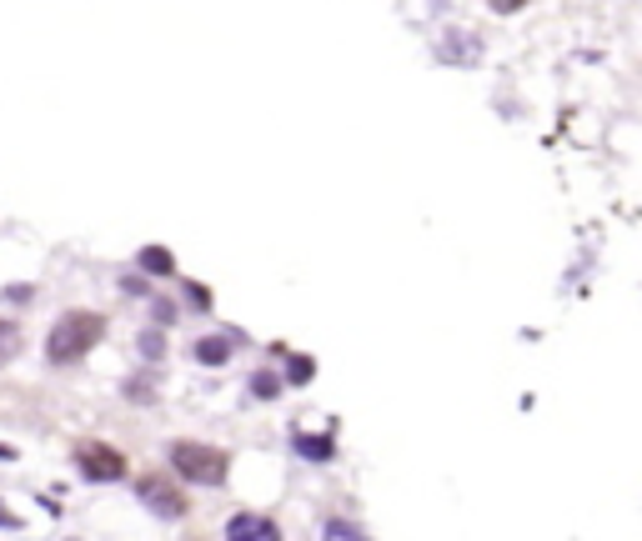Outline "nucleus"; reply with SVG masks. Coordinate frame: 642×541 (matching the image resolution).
Instances as JSON below:
<instances>
[{"label": "nucleus", "mask_w": 642, "mask_h": 541, "mask_svg": "<svg viewBox=\"0 0 642 541\" xmlns=\"http://www.w3.org/2000/svg\"><path fill=\"white\" fill-rule=\"evenodd\" d=\"M311 377V361L307 356H297V361H291V381H307Z\"/></svg>", "instance_id": "nucleus-11"}, {"label": "nucleus", "mask_w": 642, "mask_h": 541, "mask_svg": "<svg viewBox=\"0 0 642 541\" xmlns=\"http://www.w3.org/2000/svg\"><path fill=\"white\" fill-rule=\"evenodd\" d=\"M227 537H237V541H241V537H247V541H276L282 531H276L266 517H231V521H227Z\"/></svg>", "instance_id": "nucleus-5"}, {"label": "nucleus", "mask_w": 642, "mask_h": 541, "mask_svg": "<svg viewBox=\"0 0 642 541\" xmlns=\"http://www.w3.org/2000/svg\"><path fill=\"white\" fill-rule=\"evenodd\" d=\"M81 471L91 476V482H121V476H126V457L111 451L106 441H85L81 447Z\"/></svg>", "instance_id": "nucleus-3"}, {"label": "nucleus", "mask_w": 642, "mask_h": 541, "mask_svg": "<svg viewBox=\"0 0 642 541\" xmlns=\"http://www.w3.org/2000/svg\"><path fill=\"white\" fill-rule=\"evenodd\" d=\"M15 352H21V326H15V321H5V316H0V366L11 361Z\"/></svg>", "instance_id": "nucleus-7"}, {"label": "nucleus", "mask_w": 642, "mask_h": 541, "mask_svg": "<svg viewBox=\"0 0 642 541\" xmlns=\"http://www.w3.org/2000/svg\"><path fill=\"white\" fill-rule=\"evenodd\" d=\"M101 331H106V321L95 316V311H66L46 336V356L56 366L81 361V356H91V346L101 342Z\"/></svg>", "instance_id": "nucleus-1"}, {"label": "nucleus", "mask_w": 642, "mask_h": 541, "mask_svg": "<svg viewBox=\"0 0 642 541\" xmlns=\"http://www.w3.org/2000/svg\"><path fill=\"white\" fill-rule=\"evenodd\" d=\"M141 502L151 506L156 517H171V521H176V517H186V496H181L176 486L156 482V476H146V482H141Z\"/></svg>", "instance_id": "nucleus-4"}, {"label": "nucleus", "mask_w": 642, "mask_h": 541, "mask_svg": "<svg viewBox=\"0 0 642 541\" xmlns=\"http://www.w3.org/2000/svg\"><path fill=\"white\" fill-rule=\"evenodd\" d=\"M171 467L186 476V482H206V486H221L227 482V451L216 447H196V441H181L176 451H171Z\"/></svg>", "instance_id": "nucleus-2"}, {"label": "nucleus", "mask_w": 642, "mask_h": 541, "mask_svg": "<svg viewBox=\"0 0 642 541\" xmlns=\"http://www.w3.org/2000/svg\"><path fill=\"white\" fill-rule=\"evenodd\" d=\"M227 352H231V346L221 342V336H211V342H196V356H202L206 366H221V361H227Z\"/></svg>", "instance_id": "nucleus-8"}, {"label": "nucleus", "mask_w": 642, "mask_h": 541, "mask_svg": "<svg viewBox=\"0 0 642 541\" xmlns=\"http://www.w3.org/2000/svg\"><path fill=\"white\" fill-rule=\"evenodd\" d=\"M523 5H527V0H492V11H497V15H512V11H523Z\"/></svg>", "instance_id": "nucleus-12"}, {"label": "nucleus", "mask_w": 642, "mask_h": 541, "mask_svg": "<svg viewBox=\"0 0 642 541\" xmlns=\"http://www.w3.org/2000/svg\"><path fill=\"white\" fill-rule=\"evenodd\" d=\"M136 261H141L151 276H171V270H176V256H171V251H161V246H146Z\"/></svg>", "instance_id": "nucleus-6"}, {"label": "nucleus", "mask_w": 642, "mask_h": 541, "mask_svg": "<svg viewBox=\"0 0 642 541\" xmlns=\"http://www.w3.org/2000/svg\"><path fill=\"white\" fill-rule=\"evenodd\" d=\"M251 387H256V391H262V396H272V391H276V377H266V371H262V377H256V381H251Z\"/></svg>", "instance_id": "nucleus-13"}, {"label": "nucleus", "mask_w": 642, "mask_h": 541, "mask_svg": "<svg viewBox=\"0 0 642 541\" xmlns=\"http://www.w3.org/2000/svg\"><path fill=\"white\" fill-rule=\"evenodd\" d=\"M0 527H15V517H11V511H5V506H0Z\"/></svg>", "instance_id": "nucleus-15"}, {"label": "nucleus", "mask_w": 642, "mask_h": 541, "mask_svg": "<svg viewBox=\"0 0 642 541\" xmlns=\"http://www.w3.org/2000/svg\"><path fill=\"white\" fill-rule=\"evenodd\" d=\"M326 537H362L357 527H342V521H332V527H326Z\"/></svg>", "instance_id": "nucleus-14"}, {"label": "nucleus", "mask_w": 642, "mask_h": 541, "mask_svg": "<svg viewBox=\"0 0 642 541\" xmlns=\"http://www.w3.org/2000/svg\"><path fill=\"white\" fill-rule=\"evenodd\" d=\"M297 447L307 451V457H321V461L332 457V441H326V436H321V441H317V436H297Z\"/></svg>", "instance_id": "nucleus-9"}, {"label": "nucleus", "mask_w": 642, "mask_h": 541, "mask_svg": "<svg viewBox=\"0 0 642 541\" xmlns=\"http://www.w3.org/2000/svg\"><path fill=\"white\" fill-rule=\"evenodd\" d=\"M141 352L156 356V352H167V346H161V336H156V331H146V336H141Z\"/></svg>", "instance_id": "nucleus-10"}]
</instances>
